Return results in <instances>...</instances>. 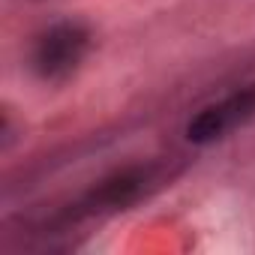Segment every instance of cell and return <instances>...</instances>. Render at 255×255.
Returning a JSON list of instances; mask_svg holds the SVG:
<instances>
[{
	"label": "cell",
	"instance_id": "1",
	"mask_svg": "<svg viewBox=\"0 0 255 255\" xmlns=\"http://www.w3.org/2000/svg\"><path fill=\"white\" fill-rule=\"evenodd\" d=\"M87 51H90V30L78 21H60L36 36L30 51V69L42 81L57 84L66 81L81 66Z\"/></svg>",
	"mask_w": 255,
	"mask_h": 255
},
{
	"label": "cell",
	"instance_id": "2",
	"mask_svg": "<svg viewBox=\"0 0 255 255\" xmlns=\"http://www.w3.org/2000/svg\"><path fill=\"white\" fill-rule=\"evenodd\" d=\"M255 117V84L240 87L210 105H204L189 123H186V141L189 144H213L228 138L234 129L246 126Z\"/></svg>",
	"mask_w": 255,
	"mask_h": 255
},
{
	"label": "cell",
	"instance_id": "3",
	"mask_svg": "<svg viewBox=\"0 0 255 255\" xmlns=\"http://www.w3.org/2000/svg\"><path fill=\"white\" fill-rule=\"evenodd\" d=\"M156 177V168L153 165H132V168H123L111 177H105L87 198H84V207L87 213H99V210H123L126 204L138 201L147 186L153 183Z\"/></svg>",
	"mask_w": 255,
	"mask_h": 255
}]
</instances>
